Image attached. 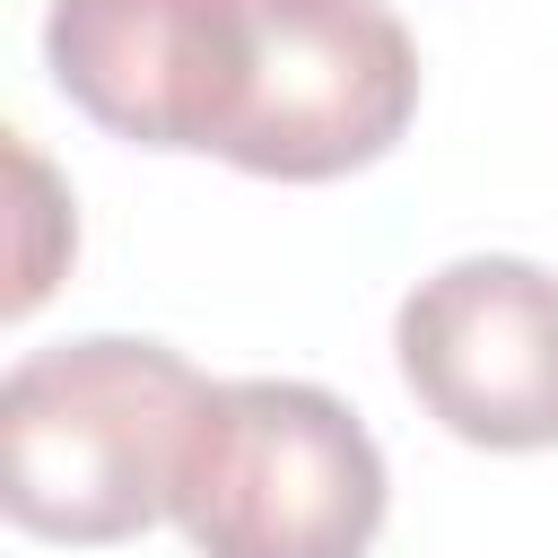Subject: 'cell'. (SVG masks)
Listing matches in <instances>:
<instances>
[{
	"instance_id": "obj_1",
	"label": "cell",
	"mask_w": 558,
	"mask_h": 558,
	"mask_svg": "<svg viewBox=\"0 0 558 558\" xmlns=\"http://www.w3.org/2000/svg\"><path fill=\"white\" fill-rule=\"evenodd\" d=\"M201 375L166 340L96 331L26 349L0 384V506L35 541L113 549L174 514V453Z\"/></svg>"
},
{
	"instance_id": "obj_2",
	"label": "cell",
	"mask_w": 558,
	"mask_h": 558,
	"mask_svg": "<svg viewBox=\"0 0 558 558\" xmlns=\"http://www.w3.org/2000/svg\"><path fill=\"white\" fill-rule=\"evenodd\" d=\"M384 497L366 418L296 375L209 384L174 453V523L201 558H366Z\"/></svg>"
},
{
	"instance_id": "obj_3",
	"label": "cell",
	"mask_w": 558,
	"mask_h": 558,
	"mask_svg": "<svg viewBox=\"0 0 558 558\" xmlns=\"http://www.w3.org/2000/svg\"><path fill=\"white\" fill-rule=\"evenodd\" d=\"M418 113V44L384 0H244L218 157L270 183L375 166Z\"/></svg>"
},
{
	"instance_id": "obj_4",
	"label": "cell",
	"mask_w": 558,
	"mask_h": 558,
	"mask_svg": "<svg viewBox=\"0 0 558 558\" xmlns=\"http://www.w3.org/2000/svg\"><path fill=\"white\" fill-rule=\"evenodd\" d=\"M392 357L445 436L480 453L558 445V270L523 253L427 270L392 314Z\"/></svg>"
},
{
	"instance_id": "obj_5",
	"label": "cell",
	"mask_w": 558,
	"mask_h": 558,
	"mask_svg": "<svg viewBox=\"0 0 558 558\" xmlns=\"http://www.w3.org/2000/svg\"><path fill=\"white\" fill-rule=\"evenodd\" d=\"M244 0H52V87L131 148H209L235 105Z\"/></svg>"
}]
</instances>
